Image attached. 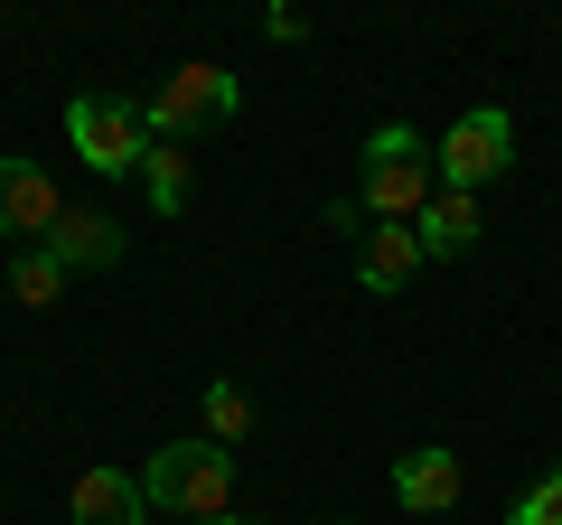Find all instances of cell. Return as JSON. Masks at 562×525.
<instances>
[{"mask_svg":"<svg viewBox=\"0 0 562 525\" xmlns=\"http://www.w3.org/2000/svg\"><path fill=\"white\" fill-rule=\"evenodd\" d=\"M394 506L450 516V506H460V450H403L394 460Z\"/></svg>","mask_w":562,"mask_h":525,"instance_id":"7","label":"cell"},{"mask_svg":"<svg viewBox=\"0 0 562 525\" xmlns=\"http://www.w3.org/2000/svg\"><path fill=\"white\" fill-rule=\"evenodd\" d=\"M66 516L76 525H150V498H140V479H122V469H85L76 498H66Z\"/></svg>","mask_w":562,"mask_h":525,"instance_id":"10","label":"cell"},{"mask_svg":"<svg viewBox=\"0 0 562 525\" xmlns=\"http://www.w3.org/2000/svg\"><path fill=\"white\" fill-rule=\"evenodd\" d=\"M140 113H150V132H160V142H188V132H216V122H235L244 113V76H225V66H179V76L160 85V94L140 103Z\"/></svg>","mask_w":562,"mask_h":525,"instance_id":"4","label":"cell"},{"mask_svg":"<svg viewBox=\"0 0 562 525\" xmlns=\"http://www.w3.org/2000/svg\"><path fill=\"white\" fill-rule=\"evenodd\" d=\"M413 235H422V254H431V262H441V254H469V244H479V198L441 188V198L413 216Z\"/></svg>","mask_w":562,"mask_h":525,"instance_id":"11","label":"cell"},{"mask_svg":"<svg viewBox=\"0 0 562 525\" xmlns=\"http://www.w3.org/2000/svg\"><path fill=\"white\" fill-rule=\"evenodd\" d=\"M66 216L57 179H47L38 160H0V235L10 244H47V225Z\"/></svg>","mask_w":562,"mask_h":525,"instance_id":"6","label":"cell"},{"mask_svg":"<svg viewBox=\"0 0 562 525\" xmlns=\"http://www.w3.org/2000/svg\"><path fill=\"white\" fill-rule=\"evenodd\" d=\"M66 142H76V160L94 169V179H140V160H150V113L122 94H76L66 103Z\"/></svg>","mask_w":562,"mask_h":525,"instance_id":"3","label":"cell"},{"mask_svg":"<svg viewBox=\"0 0 562 525\" xmlns=\"http://www.w3.org/2000/svg\"><path fill=\"white\" fill-rule=\"evenodd\" d=\"M244 432H254V394H244V384H206V442L235 450Z\"/></svg>","mask_w":562,"mask_h":525,"instance_id":"14","label":"cell"},{"mask_svg":"<svg viewBox=\"0 0 562 525\" xmlns=\"http://www.w3.org/2000/svg\"><path fill=\"white\" fill-rule=\"evenodd\" d=\"M206 525H254V516H206Z\"/></svg>","mask_w":562,"mask_h":525,"instance_id":"17","label":"cell"},{"mask_svg":"<svg viewBox=\"0 0 562 525\" xmlns=\"http://www.w3.org/2000/svg\"><path fill=\"white\" fill-rule=\"evenodd\" d=\"M10 291H20V310H57V291H66V262L47 254V244H20V254H10Z\"/></svg>","mask_w":562,"mask_h":525,"instance_id":"12","label":"cell"},{"mask_svg":"<svg viewBox=\"0 0 562 525\" xmlns=\"http://www.w3.org/2000/svg\"><path fill=\"white\" fill-rule=\"evenodd\" d=\"M506 160H516V122H506L497 103L460 113L441 142H431V169H441V188H460V198H479L487 179H506Z\"/></svg>","mask_w":562,"mask_h":525,"instance_id":"5","label":"cell"},{"mask_svg":"<svg viewBox=\"0 0 562 525\" xmlns=\"http://www.w3.org/2000/svg\"><path fill=\"white\" fill-rule=\"evenodd\" d=\"M319 225H328V235H366V206H357V198H338V206H328Z\"/></svg>","mask_w":562,"mask_h":525,"instance_id":"16","label":"cell"},{"mask_svg":"<svg viewBox=\"0 0 562 525\" xmlns=\"http://www.w3.org/2000/svg\"><path fill=\"white\" fill-rule=\"evenodd\" d=\"M140 498L150 506H169V516H235V450H216L198 432V442H169V450H150L140 460Z\"/></svg>","mask_w":562,"mask_h":525,"instance_id":"2","label":"cell"},{"mask_svg":"<svg viewBox=\"0 0 562 525\" xmlns=\"http://www.w3.org/2000/svg\"><path fill=\"white\" fill-rule=\"evenodd\" d=\"M431 198H441V169H431V142H422L413 122L366 132V169H357V206L366 216L375 225H413Z\"/></svg>","mask_w":562,"mask_h":525,"instance_id":"1","label":"cell"},{"mask_svg":"<svg viewBox=\"0 0 562 525\" xmlns=\"http://www.w3.org/2000/svg\"><path fill=\"white\" fill-rule=\"evenodd\" d=\"M47 254H57L66 272H85V262L103 272V262H122V225L103 216V206H66V216L47 225Z\"/></svg>","mask_w":562,"mask_h":525,"instance_id":"9","label":"cell"},{"mask_svg":"<svg viewBox=\"0 0 562 525\" xmlns=\"http://www.w3.org/2000/svg\"><path fill=\"white\" fill-rule=\"evenodd\" d=\"M422 262H431V254H422L413 225H366V235H357V282L366 291H403Z\"/></svg>","mask_w":562,"mask_h":525,"instance_id":"8","label":"cell"},{"mask_svg":"<svg viewBox=\"0 0 562 525\" xmlns=\"http://www.w3.org/2000/svg\"><path fill=\"white\" fill-rule=\"evenodd\" d=\"M140 198L160 206V216H179V206H188V150L179 142H150V160H140Z\"/></svg>","mask_w":562,"mask_h":525,"instance_id":"13","label":"cell"},{"mask_svg":"<svg viewBox=\"0 0 562 525\" xmlns=\"http://www.w3.org/2000/svg\"><path fill=\"white\" fill-rule=\"evenodd\" d=\"M506 525H562V469H543L535 488H516V506H506Z\"/></svg>","mask_w":562,"mask_h":525,"instance_id":"15","label":"cell"}]
</instances>
